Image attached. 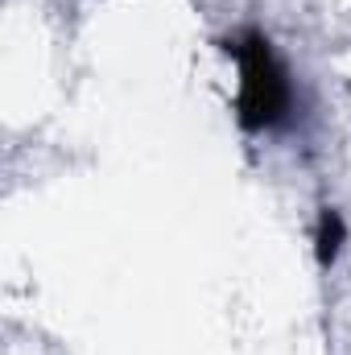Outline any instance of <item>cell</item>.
<instances>
[{"label":"cell","instance_id":"cell-1","mask_svg":"<svg viewBox=\"0 0 351 355\" xmlns=\"http://www.w3.org/2000/svg\"><path fill=\"white\" fill-rule=\"evenodd\" d=\"M240 75H244V87H240V107H244V124H273L281 112H285V79L268 54V42L261 37H248L240 50Z\"/></svg>","mask_w":351,"mask_h":355},{"label":"cell","instance_id":"cell-2","mask_svg":"<svg viewBox=\"0 0 351 355\" xmlns=\"http://www.w3.org/2000/svg\"><path fill=\"white\" fill-rule=\"evenodd\" d=\"M339 244H343V219H339L335 211H327L323 223H318V261L331 265V261L339 257Z\"/></svg>","mask_w":351,"mask_h":355}]
</instances>
